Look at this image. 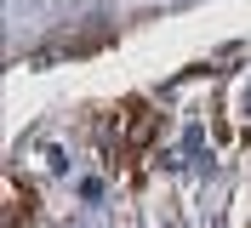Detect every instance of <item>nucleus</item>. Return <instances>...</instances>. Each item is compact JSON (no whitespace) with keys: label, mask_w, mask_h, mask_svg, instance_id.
Returning a JSON list of instances; mask_svg holds the SVG:
<instances>
[{"label":"nucleus","mask_w":251,"mask_h":228,"mask_svg":"<svg viewBox=\"0 0 251 228\" xmlns=\"http://www.w3.org/2000/svg\"><path fill=\"white\" fill-rule=\"evenodd\" d=\"M154 114H137V120H131V131H126V137H131V149H137V143H149V137H154Z\"/></svg>","instance_id":"f257e3e1"}]
</instances>
